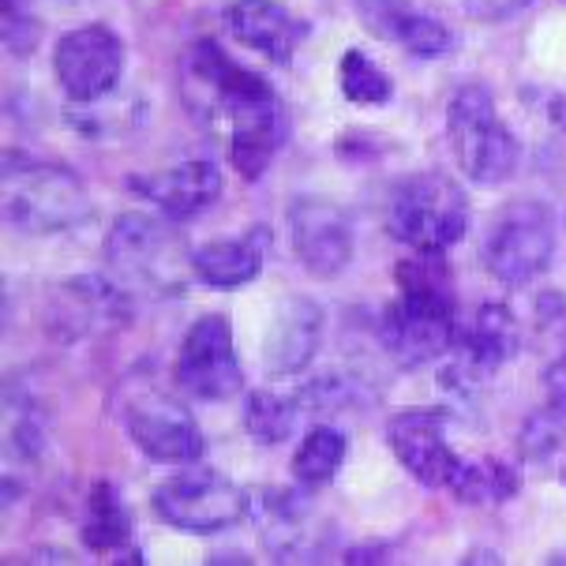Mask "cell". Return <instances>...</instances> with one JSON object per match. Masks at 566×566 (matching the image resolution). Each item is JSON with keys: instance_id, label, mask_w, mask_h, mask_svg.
Segmentation results:
<instances>
[{"instance_id": "3957f363", "label": "cell", "mask_w": 566, "mask_h": 566, "mask_svg": "<svg viewBox=\"0 0 566 566\" xmlns=\"http://www.w3.org/2000/svg\"><path fill=\"white\" fill-rule=\"evenodd\" d=\"M105 263L128 293L180 296L191 274V248L177 233L172 218L124 210L105 233Z\"/></svg>"}, {"instance_id": "5b68a950", "label": "cell", "mask_w": 566, "mask_h": 566, "mask_svg": "<svg viewBox=\"0 0 566 566\" xmlns=\"http://www.w3.org/2000/svg\"><path fill=\"white\" fill-rule=\"evenodd\" d=\"M382 226L409 252H447L469 229L465 188L447 172H412L390 188Z\"/></svg>"}, {"instance_id": "8fae6325", "label": "cell", "mask_w": 566, "mask_h": 566, "mask_svg": "<svg viewBox=\"0 0 566 566\" xmlns=\"http://www.w3.org/2000/svg\"><path fill=\"white\" fill-rule=\"evenodd\" d=\"M285 233H290L293 259L319 282L345 274L357 255L353 222L334 199L296 196L285 210Z\"/></svg>"}, {"instance_id": "83f0119b", "label": "cell", "mask_w": 566, "mask_h": 566, "mask_svg": "<svg viewBox=\"0 0 566 566\" xmlns=\"http://www.w3.org/2000/svg\"><path fill=\"white\" fill-rule=\"evenodd\" d=\"M353 4H357L360 23L376 38H387V42H395L401 23L412 15L409 0H353Z\"/></svg>"}, {"instance_id": "f1b7e54d", "label": "cell", "mask_w": 566, "mask_h": 566, "mask_svg": "<svg viewBox=\"0 0 566 566\" xmlns=\"http://www.w3.org/2000/svg\"><path fill=\"white\" fill-rule=\"evenodd\" d=\"M536 331L552 345L555 357L566 353V293L548 290L536 296Z\"/></svg>"}, {"instance_id": "7402d4cb", "label": "cell", "mask_w": 566, "mask_h": 566, "mask_svg": "<svg viewBox=\"0 0 566 566\" xmlns=\"http://www.w3.org/2000/svg\"><path fill=\"white\" fill-rule=\"evenodd\" d=\"M80 533L94 555H117L132 544V517L124 511L120 492L109 481H98L91 488Z\"/></svg>"}, {"instance_id": "52a82bcc", "label": "cell", "mask_w": 566, "mask_h": 566, "mask_svg": "<svg viewBox=\"0 0 566 566\" xmlns=\"http://www.w3.org/2000/svg\"><path fill=\"white\" fill-rule=\"evenodd\" d=\"M150 506L177 533L214 536L233 530L237 522H244L252 514V492L229 481L218 469L191 465L166 476L150 495Z\"/></svg>"}, {"instance_id": "9c48e42d", "label": "cell", "mask_w": 566, "mask_h": 566, "mask_svg": "<svg viewBox=\"0 0 566 566\" xmlns=\"http://www.w3.org/2000/svg\"><path fill=\"white\" fill-rule=\"evenodd\" d=\"M522 349V331L506 304L488 301L473 312V319L458 326L454 338V360L447 364V371H439V387H447L450 395L473 401L481 395V387L495 376L503 364H511Z\"/></svg>"}, {"instance_id": "ac0fdd59", "label": "cell", "mask_w": 566, "mask_h": 566, "mask_svg": "<svg viewBox=\"0 0 566 566\" xmlns=\"http://www.w3.org/2000/svg\"><path fill=\"white\" fill-rule=\"evenodd\" d=\"M128 188L139 199H147L158 214L172 218V222H185V218L203 214L222 196V169L207 158H191V161H177L169 169L128 177Z\"/></svg>"}, {"instance_id": "603a6c76", "label": "cell", "mask_w": 566, "mask_h": 566, "mask_svg": "<svg viewBox=\"0 0 566 566\" xmlns=\"http://www.w3.org/2000/svg\"><path fill=\"white\" fill-rule=\"evenodd\" d=\"M345 454H349V443H345L342 431L331 424H315L293 454L296 484L308 488V492H319V488H326L338 476Z\"/></svg>"}, {"instance_id": "44dd1931", "label": "cell", "mask_w": 566, "mask_h": 566, "mask_svg": "<svg viewBox=\"0 0 566 566\" xmlns=\"http://www.w3.org/2000/svg\"><path fill=\"white\" fill-rule=\"evenodd\" d=\"M447 492L465 506L511 503L522 492V473H517V465L503 462V458H462Z\"/></svg>"}, {"instance_id": "484cf974", "label": "cell", "mask_w": 566, "mask_h": 566, "mask_svg": "<svg viewBox=\"0 0 566 566\" xmlns=\"http://www.w3.org/2000/svg\"><path fill=\"white\" fill-rule=\"evenodd\" d=\"M395 42L406 50L409 56H417V61H439V56H447L450 50L458 45L454 31L443 23V19L420 12V8H412V15L401 23V31Z\"/></svg>"}, {"instance_id": "d4e9b609", "label": "cell", "mask_w": 566, "mask_h": 566, "mask_svg": "<svg viewBox=\"0 0 566 566\" xmlns=\"http://www.w3.org/2000/svg\"><path fill=\"white\" fill-rule=\"evenodd\" d=\"M338 86H342V98L353 105H387L395 98V80L368 53L353 50V45L338 61Z\"/></svg>"}, {"instance_id": "7c38bea8", "label": "cell", "mask_w": 566, "mask_h": 566, "mask_svg": "<svg viewBox=\"0 0 566 566\" xmlns=\"http://www.w3.org/2000/svg\"><path fill=\"white\" fill-rule=\"evenodd\" d=\"M53 72L64 98L75 105H94L109 98L124 75V38L102 23L75 27L56 42Z\"/></svg>"}, {"instance_id": "e0dca14e", "label": "cell", "mask_w": 566, "mask_h": 566, "mask_svg": "<svg viewBox=\"0 0 566 566\" xmlns=\"http://www.w3.org/2000/svg\"><path fill=\"white\" fill-rule=\"evenodd\" d=\"M132 319V293L117 277L75 274L56 285L53 296V326H64V338H86V334L113 331Z\"/></svg>"}, {"instance_id": "4316f807", "label": "cell", "mask_w": 566, "mask_h": 566, "mask_svg": "<svg viewBox=\"0 0 566 566\" xmlns=\"http://www.w3.org/2000/svg\"><path fill=\"white\" fill-rule=\"evenodd\" d=\"M0 34H4L8 53L15 56H31L42 27L31 12V0H0Z\"/></svg>"}, {"instance_id": "4dcf8cb0", "label": "cell", "mask_w": 566, "mask_h": 566, "mask_svg": "<svg viewBox=\"0 0 566 566\" xmlns=\"http://www.w3.org/2000/svg\"><path fill=\"white\" fill-rule=\"evenodd\" d=\"M390 548L387 544H364V548H349L345 552V563H387Z\"/></svg>"}, {"instance_id": "277c9868", "label": "cell", "mask_w": 566, "mask_h": 566, "mask_svg": "<svg viewBox=\"0 0 566 566\" xmlns=\"http://www.w3.org/2000/svg\"><path fill=\"white\" fill-rule=\"evenodd\" d=\"M4 214L19 233L53 237L91 222L94 199L69 166L38 158H4Z\"/></svg>"}, {"instance_id": "2e32d148", "label": "cell", "mask_w": 566, "mask_h": 566, "mask_svg": "<svg viewBox=\"0 0 566 566\" xmlns=\"http://www.w3.org/2000/svg\"><path fill=\"white\" fill-rule=\"evenodd\" d=\"M326 315L312 296H285L277 301L263 331V368L271 379H293L312 368L323 345Z\"/></svg>"}, {"instance_id": "9a60e30c", "label": "cell", "mask_w": 566, "mask_h": 566, "mask_svg": "<svg viewBox=\"0 0 566 566\" xmlns=\"http://www.w3.org/2000/svg\"><path fill=\"white\" fill-rule=\"evenodd\" d=\"M252 514L259 525V541L277 563H312L308 555L319 548V533H315V506L308 488L252 492Z\"/></svg>"}, {"instance_id": "30bf717a", "label": "cell", "mask_w": 566, "mask_h": 566, "mask_svg": "<svg viewBox=\"0 0 566 566\" xmlns=\"http://www.w3.org/2000/svg\"><path fill=\"white\" fill-rule=\"evenodd\" d=\"M172 376L191 398L203 401H229L233 395L244 390V364L237 353L233 326L226 315L210 312L199 315L188 326L185 342H180L177 364H172Z\"/></svg>"}, {"instance_id": "d6986e66", "label": "cell", "mask_w": 566, "mask_h": 566, "mask_svg": "<svg viewBox=\"0 0 566 566\" xmlns=\"http://www.w3.org/2000/svg\"><path fill=\"white\" fill-rule=\"evenodd\" d=\"M222 23L233 42L266 56L271 64H290L308 38V23L277 0H233L222 8Z\"/></svg>"}, {"instance_id": "ffe728a7", "label": "cell", "mask_w": 566, "mask_h": 566, "mask_svg": "<svg viewBox=\"0 0 566 566\" xmlns=\"http://www.w3.org/2000/svg\"><path fill=\"white\" fill-rule=\"evenodd\" d=\"M271 255V229L248 226L244 237L233 241H207L203 248L191 252V274L203 282L207 290H241L255 282Z\"/></svg>"}, {"instance_id": "1f68e13d", "label": "cell", "mask_w": 566, "mask_h": 566, "mask_svg": "<svg viewBox=\"0 0 566 566\" xmlns=\"http://www.w3.org/2000/svg\"><path fill=\"white\" fill-rule=\"evenodd\" d=\"M548 117H552L555 128H559L563 136H566V98H552V105H548Z\"/></svg>"}, {"instance_id": "836d02e7", "label": "cell", "mask_w": 566, "mask_h": 566, "mask_svg": "<svg viewBox=\"0 0 566 566\" xmlns=\"http://www.w3.org/2000/svg\"><path fill=\"white\" fill-rule=\"evenodd\" d=\"M563 481H566V465H563Z\"/></svg>"}, {"instance_id": "7a4b0ae2", "label": "cell", "mask_w": 566, "mask_h": 566, "mask_svg": "<svg viewBox=\"0 0 566 566\" xmlns=\"http://www.w3.org/2000/svg\"><path fill=\"white\" fill-rule=\"evenodd\" d=\"M395 301L382 308L379 338L401 371L447 357L458 338V293L447 252H412L395 266Z\"/></svg>"}, {"instance_id": "d6a6232c", "label": "cell", "mask_w": 566, "mask_h": 566, "mask_svg": "<svg viewBox=\"0 0 566 566\" xmlns=\"http://www.w3.org/2000/svg\"><path fill=\"white\" fill-rule=\"evenodd\" d=\"M462 563H503V559H499V555H495V552H476V555H473V552H469V555H465V559H462Z\"/></svg>"}, {"instance_id": "ba28073f", "label": "cell", "mask_w": 566, "mask_h": 566, "mask_svg": "<svg viewBox=\"0 0 566 566\" xmlns=\"http://www.w3.org/2000/svg\"><path fill=\"white\" fill-rule=\"evenodd\" d=\"M555 241H559V222L552 207L541 199H514L495 210L488 226L484 266L503 285H530L552 266Z\"/></svg>"}, {"instance_id": "f546056e", "label": "cell", "mask_w": 566, "mask_h": 566, "mask_svg": "<svg viewBox=\"0 0 566 566\" xmlns=\"http://www.w3.org/2000/svg\"><path fill=\"white\" fill-rule=\"evenodd\" d=\"M525 4H530V0H465L469 12H473L476 19H484V23H499V19L522 12Z\"/></svg>"}, {"instance_id": "8992f818", "label": "cell", "mask_w": 566, "mask_h": 566, "mask_svg": "<svg viewBox=\"0 0 566 566\" xmlns=\"http://www.w3.org/2000/svg\"><path fill=\"white\" fill-rule=\"evenodd\" d=\"M447 136L458 169L481 188L511 180L522 166V143L511 124L499 120L495 98L484 83H465L447 105Z\"/></svg>"}, {"instance_id": "6da1fadb", "label": "cell", "mask_w": 566, "mask_h": 566, "mask_svg": "<svg viewBox=\"0 0 566 566\" xmlns=\"http://www.w3.org/2000/svg\"><path fill=\"white\" fill-rule=\"evenodd\" d=\"M180 94L191 117L226 143L229 166L259 180L290 136L282 98L259 72L237 64L214 38H203L180 61Z\"/></svg>"}, {"instance_id": "5bb4252c", "label": "cell", "mask_w": 566, "mask_h": 566, "mask_svg": "<svg viewBox=\"0 0 566 566\" xmlns=\"http://www.w3.org/2000/svg\"><path fill=\"white\" fill-rule=\"evenodd\" d=\"M450 412L436 406L398 409L387 420V443L395 450L398 465L424 488H450L462 454L447 443Z\"/></svg>"}, {"instance_id": "4fadbf2b", "label": "cell", "mask_w": 566, "mask_h": 566, "mask_svg": "<svg viewBox=\"0 0 566 566\" xmlns=\"http://www.w3.org/2000/svg\"><path fill=\"white\" fill-rule=\"evenodd\" d=\"M124 431L158 465H196L207 454L199 420L161 390H143L124 406Z\"/></svg>"}, {"instance_id": "cb8c5ba5", "label": "cell", "mask_w": 566, "mask_h": 566, "mask_svg": "<svg viewBox=\"0 0 566 566\" xmlns=\"http://www.w3.org/2000/svg\"><path fill=\"white\" fill-rule=\"evenodd\" d=\"M301 401L296 395H277V390H252L244 398V431L259 447H277L293 436Z\"/></svg>"}]
</instances>
